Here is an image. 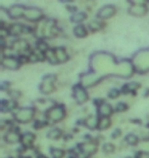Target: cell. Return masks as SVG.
<instances>
[{"instance_id":"4316f807","label":"cell","mask_w":149,"mask_h":158,"mask_svg":"<svg viewBox=\"0 0 149 158\" xmlns=\"http://www.w3.org/2000/svg\"><path fill=\"white\" fill-rule=\"evenodd\" d=\"M45 56L48 59V61L51 63V64H57L58 61L55 56V52H54V49H48L47 52H45Z\"/></svg>"},{"instance_id":"8992f818","label":"cell","mask_w":149,"mask_h":158,"mask_svg":"<svg viewBox=\"0 0 149 158\" xmlns=\"http://www.w3.org/2000/svg\"><path fill=\"white\" fill-rule=\"evenodd\" d=\"M55 77L53 75H48L43 78L40 85V89L43 94H51L55 88Z\"/></svg>"},{"instance_id":"603a6c76","label":"cell","mask_w":149,"mask_h":158,"mask_svg":"<svg viewBox=\"0 0 149 158\" xmlns=\"http://www.w3.org/2000/svg\"><path fill=\"white\" fill-rule=\"evenodd\" d=\"M74 33L77 37H85L87 35V30L83 25H77L74 29Z\"/></svg>"},{"instance_id":"52a82bcc","label":"cell","mask_w":149,"mask_h":158,"mask_svg":"<svg viewBox=\"0 0 149 158\" xmlns=\"http://www.w3.org/2000/svg\"><path fill=\"white\" fill-rule=\"evenodd\" d=\"M38 28L40 29V35L42 37H51L55 35V25L51 21L43 22L42 25Z\"/></svg>"},{"instance_id":"484cf974","label":"cell","mask_w":149,"mask_h":158,"mask_svg":"<svg viewBox=\"0 0 149 158\" xmlns=\"http://www.w3.org/2000/svg\"><path fill=\"white\" fill-rule=\"evenodd\" d=\"M15 108V103L14 101H3L2 102V111L3 112H8L11 111Z\"/></svg>"},{"instance_id":"7c38bea8","label":"cell","mask_w":149,"mask_h":158,"mask_svg":"<svg viewBox=\"0 0 149 158\" xmlns=\"http://www.w3.org/2000/svg\"><path fill=\"white\" fill-rule=\"evenodd\" d=\"M25 10H26L25 6L21 4H17L10 6L7 10V14L11 19H20V18H24Z\"/></svg>"},{"instance_id":"277c9868","label":"cell","mask_w":149,"mask_h":158,"mask_svg":"<svg viewBox=\"0 0 149 158\" xmlns=\"http://www.w3.org/2000/svg\"><path fill=\"white\" fill-rule=\"evenodd\" d=\"M35 111L33 108H20L18 109L14 113V119L18 122L21 123H28L34 118Z\"/></svg>"},{"instance_id":"e575fe53","label":"cell","mask_w":149,"mask_h":158,"mask_svg":"<svg viewBox=\"0 0 149 158\" xmlns=\"http://www.w3.org/2000/svg\"><path fill=\"white\" fill-rule=\"evenodd\" d=\"M126 109H127V105H126V104H124V103L118 104V105H116V111H125Z\"/></svg>"},{"instance_id":"cb8c5ba5","label":"cell","mask_w":149,"mask_h":158,"mask_svg":"<svg viewBox=\"0 0 149 158\" xmlns=\"http://www.w3.org/2000/svg\"><path fill=\"white\" fill-rule=\"evenodd\" d=\"M138 149L140 150L141 153L149 154V139L147 140L140 141L138 144Z\"/></svg>"},{"instance_id":"4fadbf2b","label":"cell","mask_w":149,"mask_h":158,"mask_svg":"<svg viewBox=\"0 0 149 158\" xmlns=\"http://www.w3.org/2000/svg\"><path fill=\"white\" fill-rule=\"evenodd\" d=\"M2 66H4L5 68L9 69V70H15L20 66V60L14 58V56H4L1 61Z\"/></svg>"},{"instance_id":"d4e9b609","label":"cell","mask_w":149,"mask_h":158,"mask_svg":"<svg viewBox=\"0 0 149 158\" xmlns=\"http://www.w3.org/2000/svg\"><path fill=\"white\" fill-rule=\"evenodd\" d=\"M102 26H103V24L98 20H93L88 24V28H89V30L92 31V32H95V31L100 30L101 28H102Z\"/></svg>"},{"instance_id":"7a4b0ae2","label":"cell","mask_w":149,"mask_h":158,"mask_svg":"<svg viewBox=\"0 0 149 158\" xmlns=\"http://www.w3.org/2000/svg\"><path fill=\"white\" fill-rule=\"evenodd\" d=\"M134 69L139 73H146L149 71V49H141L136 52L132 59Z\"/></svg>"},{"instance_id":"4dcf8cb0","label":"cell","mask_w":149,"mask_h":158,"mask_svg":"<svg viewBox=\"0 0 149 158\" xmlns=\"http://www.w3.org/2000/svg\"><path fill=\"white\" fill-rule=\"evenodd\" d=\"M138 87H140V85H139L138 83H136V82H131V83H128V84L125 85L124 90H125V93H130V91L136 90Z\"/></svg>"},{"instance_id":"8fae6325","label":"cell","mask_w":149,"mask_h":158,"mask_svg":"<svg viewBox=\"0 0 149 158\" xmlns=\"http://www.w3.org/2000/svg\"><path fill=\"white\" fill-rule=\"evenodd\" d=\"M116 14V7L113 5L107 4L102 6L97 12V17L99 19H110Z\"/></svg>"},{"instance_id":"ffe728a7","label":"cell","mask_w":149,"mask_h":158,"mask_svg":"<svg viewBox=\"0 0 149 158\" xmlns=\"http://www.w3.org/2000/svg\"><path fill=\"white\" fill-rule=\"evenodd\" d=\"M34 140H35V135L32 134V132H27V134H25L22 135V143H23L24 146L26 147H29L31 146L32 144L34 143Z\"/></svg>"},{"instance_id":"f1b7e54d","label":"cell","mask_w":149,"mask_h":158,"mask_svg":"<svg viewBox=\"0 0 149 158\" xmlns=\"http://www.w3.org/2000/svg\"><path fill=\"white\" fill-rule=\"evenodd\" d=\"M85 19H86V15H85L84 12H77V14H75L74 15H73L72 21L75 22V23L80 24L85 20Z\"/></svg>"},{"instance_id":"7402d4cb","label":"cell","mask_w":149,"mask_h":158,"mask_svg":"<svg viewBox=\"0 0 149 158\" xmlns=\"http://www.w3.org/2000/svg\"><path fill=\"white\" fill-rule=\"evenodd\" d=\"M110 120L108 117H100L99 118V122H98V129L100 131H103V129L108 128L110 126Z\"/></svg>"},{"instance_id":"d6986e66","label":"cell","mask_w":149,"mask_h":158,"mask_svg":"<svg viewBox=\"0 0 149 158\" xmlns=\"http://www.w3.org/2000/svg\"><path fill=\"white\" fill-rule=\"evenodd\" d=\"M54 52H55V56H56V59H57L58 63H65L66 60H68V53H66L65 49L62 48V47L55 48Z\"/></svg>"},{"instance_id":"d6a6232c","label":"cell","mask_w":149,"mask_h":158,"mask_svg":"<svg viewBox=\"0 0 149 158\" xmlns=\"http://www.w3.org/2000/svg\"><path fill=\"white\" fill-rule=\"evenodd\" d=\"M103 151L105 153H107V154L112 153L113 151H115V146L112 145V144H109V143H107V144H105L103 146Z\"/></svg>"},{"instance_id":"6da1fadb","label":"cell","mask_w":149,"mask_h":158,"mask_svg":"<svg viewBox=\"0 0 149 158\" xmlns=\"http://www.w3.org/2000/svg\"><path fill=\"white\" fill-rule=\"evenodd\" d=\"M91 67L95 73L104 75H116V76L128 78L132 76L134 66L132 62L123 61L116 62L112 56L105 52H97L91 58Z\"/></svg>"},{"instance_id":"30bf717a","label":"cell","mask_w":149,"mask_h":158,"mask_svg":"<svg viewBox=\"0 0 149 158\" xmlns=\"http://www.w3.org/2000/svg\"><path fill=\"white\" fill-rule=\"evenodd\" d=\"M74 98L78 104H84L88 101V93L82 85H76L74 87Z\"/></svg>"},{"instance_id":"83f0119b","label":"cell","mask_w":149,"mask_h":158,"mask_svg":"<svg viewBox=\"0 0 149 158\" xmlns=\"http://www.w3.org/2000/svg\"><path fill=\"white\" fill-rule=\"evenodd\" d=\"M47 137L51 140H57L60 137H61V131L58 128H54L52 131H50L48 134H47Z\"/></svg>"},{"instance_id":"44dd1931","label":"cell","mask_w":149,"mask_h":158,"mask_svg":"<svg viewBox=\"0 0 149 158\" xmlns=\"http://www.w3.org/2000/svg\"><path fill=\"white\" fill-rule=\"evenodd\" d=\"M98 122H99V118L97 115H90L86 120V125L91 129L98 127Z\"/></svg>"},{"instance_id":"f546056e","label":"cell","mask_w":149,"mask_h":158,"mask_svg":"<svg viewBox=\"0 0 149 158\" xmlns=\"http://www.w3.org/2000/svg\"><path fill=\"white\" fill-rule=\"evenodd\" d=\"M126 141H127V143L130 144V145H132V146H134V145H138L139 144V139L137 135H129L128 137L126 138Z\"/></svg>"},{"instance_id":"9c48e42d","label":"cell","mask_w":149,"mask_h":158,"mask_svg":"<svg viewBox=\"0 0 149 158\" xmlns=\"http://www.w3.org/2000/svg\"><path fill=\"white\" fill-rule=\"evenodd\" d=\"M130 14L135 15V17H144L147 14L148 9L145 6L144 2H132V6L130 7Z\"/></svg>"},{"instance_id":"5bb4252c","label":"cell","mask_w":149,"mask_h":158,"mask_svg":"<svg viewBox=\"0 0 149 158\" xmlns=\"http://www.w3.org/2000/svg\"><path fill=\"white\" fill-rule=\"evenodd\" d=\"M112 107L108 103H102L98 107V114H99L100 117H109L112 114Z\"/></svg>"},{"instance_id":"5b68a950","label":"cell","mask_w":149,"mask_h":158,"mask_svg":"<svg viewBox=\"0 0 149 158\" xmlns=\"http://www.w3.org/2000/svg\"><path fill=\"white\" fill-rule=\"evenodd\" d=\"M103 76H101L100 74L92 72V73H87L81 76V85L83 87H92L95 84H97Z\"/></svg>"},{"instance_id":"e0dca14e","label":"cell","mask_w":149,"mask_h":158,"mask_svg":"<svg viewBox=\"0 0 149 158\" xmlns=\"http://www.w3.org/2000/svg\"><path fill=\"white\" fill-rule=\"evenodd\" d=\"M22 137L17 131H9L7 134L5 135V141L9 144H14L21 141Z\"/></svg>"},{"instance_id":"ba28073f","label":"cell","mask_w":149,"mask_h":158,"mask_svg":"<svg viewBox=\"0 0 149 158\" xmlns=\"http://www.w3.org/2000/svg\"><path fill=\"white\" fill-rule=\"evenodd\" d=\"M24 18L30 22H37V21H40L41 19L43 18V12L39 8L26 7Z\"/></svg>"},{"instance_id":"2e32d148","label":"cell","mask_w":149,"mask_h":158,"mask_svg":"<svg viewBox=\"0 0 149 158\" xmlns=\"http://www.w3.org/2000/svg\"><path fill=\"white\" fill-rule=\"evenodd\" d=\"M11 48L17 52H25L29 48V44L25 40H15L11 44Z\"/></svg>"},{"instance_id":"1f68e13d","label":"cell","mask_w":149,"mask_h":158,"mask_svg":"<svg viewBox=\"0 0 149 158\" xmlns=\"http://www.w3.org/2000/svg\"><path fill=\"white\" fill-rule=\"evenodd\" d=\"M63 154H65V152H63L62 150L57 149V148L51 149V155L53 156V158H62Z\"/></svg>"},{"instance_id":"ac0fdd59","label":"cell","mask_w":149,"mask_h":158,"mask_svg":"<svg viewBox=\"0 0 149 158\" xmlns=\"http://www.w3.org/2000/svg\"><path fill=\"white\" fill-rule=\"evenodd\" d=\"M96 149H97V146L94 143H84L81 145L82 152L85 153L86 155H91V154L95 153Z\"/></svg>"},{"instance_id":"9a60e30c","label":"cell","mask_w":149,"mask_h":158,"mask_svg":"<svg viewBox=\"0 0 149 158\" xmlns=\"http://www.w3.org/2000/svg\"><path fill=\"white\" fill-rule=\"evenodd\" d=\"M7 32L14 36H18L26 32V27L22 24H12L7 29Z\"/></svg>"},{"instance_id":"3957f363","label":"cell","mask_w":149,"mask_h":158,"mask_svg":"<svg viewBox=\"0 0 149 158\" xmlns=\"http://www.w3.org/2000/svg\"><path fill=\"white\" fill-rule=\"evenodd\" d=\"M65 116V108L62 106H53L49 108L46 112V117L50 122H58L62 120Z\"/></svg>"},{"instance_id":"836d02e7","label":"cell","mask_w":149,"mask_h":158,"mask_svg":"<svg viewBox=\"0 0 149 158\" xmlns=\"http://www.w3.org/2000/svg\"><path fill=\"white\" fill-rule=\"evenodd\" d=\"M120 94V91L118 89H112L109 93V98H112V99H115V98H118Z\"/></svg>"}]
</instances>
